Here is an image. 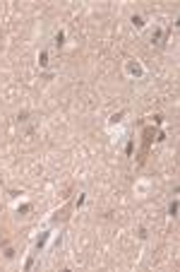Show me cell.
I'll return each instance as SVG.
<instances>
[{
    "instance_id": "obj_1",
    "label": "cell",
    "mask_w": 180,
    "mask_h": 272,
    "mask_svg": "<svg viewBox=\"0 0 180 272\" xmlns=\"http://www.w3.org/2000/svg\"><path fill=\"white\" fill-rule=\"evenodd\" d=\"M63 44H65V34H63V31H58V34H55V46L60 48Z\"/></svg>"
},
{
    "instance_id": "obj_2",
    "label": "cell",
    "mask_w": 180,
    "mask_h": 272,
    "mask_svg": "<svg viewBox=\"0 0 180 272\" xmlns=\"http://www.w3.org/2000/svg\"><path fill=\"white\" fill-rule=\"evenodd\" d=\"M127 70H130V72H135V75H142V67H139L137 63H130V65H127Z\"/></svg>"
},
{
    "instance_id": "obj_3",
    "label": "cell",
    "mask_w": 180,
    "mask_h": 272,
    "mask_svg": "<svg viewBox=\"0 0 180 272\" xmlns=\"http://www.w3.org/2000/svg\"><path fill=\"white\" fill-rule=\"evenodd\" d=\"M39 65H41V67H46V65H48V53H46V51L41 53V58H39Z\"/></svg>"
},
{
    "instance_id": "obj_4",
    "label": "cell",
    "mask_w": 180,
    "mask_h": 272,
    "mask_svg": "<svg viewBox=\"0 0 180 272\" xmlns=\"http://www.w3.org/2000/svg\"><path fill=\"white\" fill-rule=\"evenodd\" d=\"M175 212H178V202L173 200V202L168 205V214H171V217H175Z\"/></svg>"
},
{
    "instance_id": "obj_5",
    "label": "cell",
    "mask_w": 180,
    "mask_h": 272,
    "mask_svg": "<svg viewBox=\"0 0 180 272\" xmlns=\"http://www.w3.org/2000/svg\"><path fill=\"white\" fill-rule=\"evenodd\" d=\"M132 24H135V27H144V20H142L139 15H135V17H132Z\"/></svg>"
},
{
    "instance_id": "obj_6",
    "label": "cell",
    "mask_w": 180,
    "mask_h": 272,
    "mask_svg": "<svg viewBox=\"0 0 180 272\" xmlns=\"http://www.w3.org/2000/svg\"><path fill=\"white\" fill-rule=\"evenodd\" d=\"M27 118H29V113H27V111H22V113H19V116H17V123H24V120H27Z\"/></svg>"
},
{
    "instance_id": "obj_7",
    "label": "cell",
    "mask_w": 180,
    "mask_h": 272,
    "mask_svg": "<svg viewBox=\"0 0 180 272\" xmlns=\"http://www.w3.org/2000/svg\"><path fill=\"white\" fill-rule=\"evenodd\" d=\"M120 118H122V111H120V113H115V116L111 118V123H120Z\"/></svg>"
},
{
    "instance_id": "obj_8",
    "label": "cell",
    "mask_w": 180,
    "mask_h": 272,
    "mask_svg": "<svg viewBox=\"0 0 180 272\" xmlns=\"http://www.w3.org/2000/svg\"><path fill=\"white\" fill-rule=\"evenodd\" d=\"M132 147H135V142L130 140V142H127V147H125V152H127V154H132Z\"/></svg>"
},
{
    "instance_id": "obj_9",
    "label": "cell",
    "mask_w": 180,
    "mask_h": 272,
    "mask_svg": "<svg viewBox=\"0 0 180 272\" xmlns=\"http://www.w3.org/2000/svg\"><path fill=\"white\" fill-rule=\"evenodd\" d=\"M29 210H31V205H22L19 210H17V212H22V214H24V212H29Z\"/></svg>"
}]
</instances>
